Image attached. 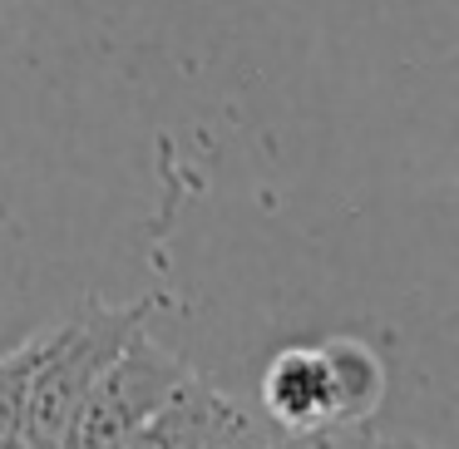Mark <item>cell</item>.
Wrapping results in <instances>:
<instances>
[{
  "label": "cell",
  "mask_w": 459,
  "mask_h": 449,
  "mask_svg": "<svg viewBox=\"0 0 459 449\" xmlns=\"http://www.w3.org/2000/svg\"><path fill=\"white\" fill-rule=\"evenodd\" d=\"M390 370L360 336L291 341L262 370V419L287 439L360 429L385 405Z\"/></svg>",
  "instance_id": "obj_1"
},
{
  "label": "cell",
  "mask_w": 459,
  "mask_h": 449,
  "mask_svg": "<svg viewBox=\"0 0 459 449\" xmlns=\"http://www.w3.org/2000/svg\"><path fill=\"white\" fill-rule=\"evenodd\" d=\"M143 321H149V301H134V307L94 301L90 311L45 331V350L35 360L30 380H25L15 449H60V439L70 435L74 415H80L90 385L100 380V370L109 366L114 350L134 331H143Z\"/></svg>",
  "instance_id": "obj_2"
},
{
  "label": "cell",
  "mask_w": 459,
  "mask_h": 449,
  "mask_svg": "<svg viewBox=\"0 0 459 449\" xmlns=\"http://www.w3.org/2000/svg\"><path fill=\"white\" fill-rule=\"evenodd\" d=\"M188 380H193L188 360L173 356L169 346H159L143 331H134L114 350L109 366L100 370V380L90 385V395H84L70 435L60 439V449H114L124 435L149 425Z\"/></svg>",
  "instance_id": "obj_3"
},
{
  "label": "cell",
  "mask_w": 459,
  "mask_h": 449,
  "mask_svg": "<svg viewBox=\"0 0 459 449\" xmlns=\"http://www.w3.org/2000/svg\"><path fill=\"white\" fill-rule=\"evenodd\" d=\"M45 350V331L25 336L15 350L0 356V449H15V429H21V400H25V380H30L35 360Z\"/></svg>",
  "instance_id": "obj_4"
},
{
  "label": "cell",
  "mask_w": 459,
  "mask_h": 449,
  "mask_svg": "<svg viewBox=\"0 0 459 449\" xmlns=\"http://www.w3.org/2000/svg\"><path fill=\"white\" fill-rule=\"evenodd\" d=\"M287 449H435V445H415V439H400V435H380V429L360 425V429H336V435L287 439Z\"/></svg>",
  "instance_id": "obj_5"
}]
</instances>
